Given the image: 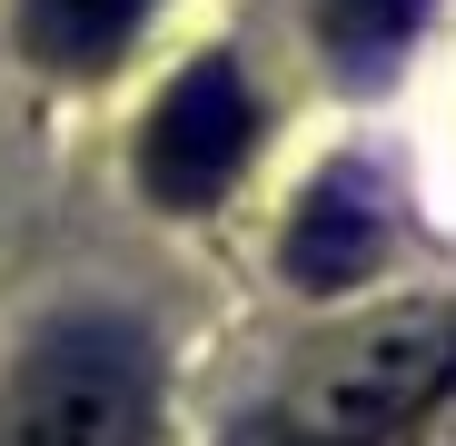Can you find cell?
<instances>
[{"label": "cell", "instance_id": "obj_1", "mask_svg": "<svg viewBox=\"0 0 456 446\" xmlns=\"http://www.w3.org/2000/svg\"><path fill=\"white\" fill-rule=\"evenodd\" d=\"M159 367L129 318H60L0 387V446H149Z\"/></svg>", "mask_w": 456, "mask_h": 446}, {"label": "cell", "instance_id": "obj_2", "mask_svg": "<svg viewBox=\"0 0 456 446\" xmlns=\"http://www.w3.org/2000/svg\"><path fill=\"white\" fill-rule=\"evenodd\" d=\"M456 387V308H397L308 367L288 397V446H397Z\"/></svg>", "mask_w": 456, "mask_h": 446}, {"label": "cell", "instance_id": "obj_3", "mask_svg": "<svg viewBox=\"0 0 456 446\" xmlns=\"http://www.w3.org/2000/svg\"><path fill=\"white\" fill-rule=\"evenodd\" d=\"M248 149H258V100L239 80V60H189L139 129V179L159 208H208L248 169Z\"/></svg>", "mask_w": 456, "mask_h": 446}, {"label": "cell", "instance_id": "obj_4", "mask_svg": "<svg viewBox=\"0 0 456 446\" xmlns=\"http://www.w3.org/2000/svg\"><path fill=\"white\" fill-rule=\"evenodd\" d=\"M377 248H387V189H377L357 159H338L308 199H297V218H288V278L338 297L347 278L377 268Z\"/></svg>", "mask_w": 456, "mask_h": 446}, {"label": "cell", "instance_id": "obj_5", "mask_svg": "<svg viewBox=\"0 0 456 446\" xmlns=\"http://www.w3.org/2000/svg\"><path fill=\"white\" fill-rule=\"evenodd\" d=\"M139 20H149V0H20V50L50 69H100L129 50Z\"/></svg>", "mask_w": 456, "mask_h": 446}, {"label": "cell", "instance_id": "obj_6", "mask_svg": "<svg viewBox=\"0 0 456 446\" xmlns=\"http://www.w3.org/2000/svg\"><path fill=\"white\" fill-rule=\"evenodd\" d=\"M417 11H427V0H328V40L347 60H387V50H407Z\"/></svg>", "mask_w": 456, "mask_h": 446}]
</instances>
